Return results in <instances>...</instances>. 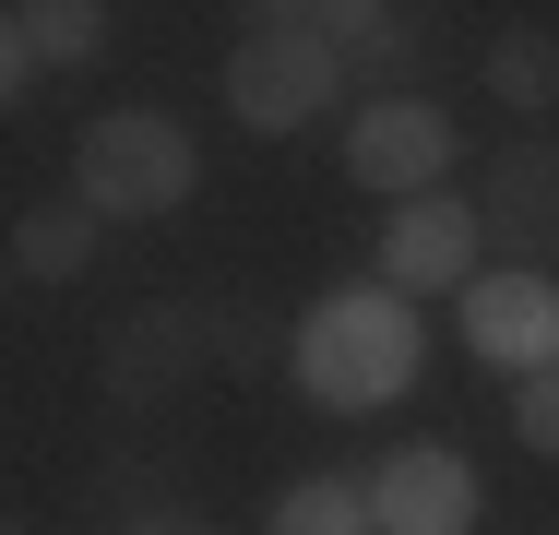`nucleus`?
Instances as JSON below:
<instances>
[{
    "label": "nucleus",
    "instance_id": "4",
    "mask_svg": "<svg viewBox=\"0 0 559 535\" xmlns=\"http://www.w3.org/2000/svg\"><path fill=\"white\" fill-rule=\"evenodd\" d=\"M203 369H215L203 298H143V310H119V321H108V345H96V381H108V405H119V417H155V405H179Z\"/></svg>",
    "mask_w": 559,
    "mask_h": 535
},
{
    "label": "nucleus",
    "instance_id": "10",
    "mask_svg": "<svg viewBox=\"0 0 559 535\" xmlns=\"http://www.w3.org/2000/svg\"><path fill=\"white\" fill-rule=\"evenodd\" d=\"M108 48V12L96 0H12L0 12V96H24L36 72H84Z\"/></svg>",
    "mask_w": 559,
    "mask_h": 535
},
{
    "label": "nucleus",
    "instance_id": "18",
    "mask_svg": "<svg viewBox=\"0 0 559 535\" xmlns=\"http://www.w3.org/2000/svg\"><path fill=\"white\" fill-rule=\"evenodd\" d=\"M0 535H36V524H24V512H12V524H0Z\"/></svg>",
    "mask_w": 559,
    "mask_h": 535
},
{
    "label": "nucleus",
    "instance_id": "2",
    "mask_svg": "<svg viewBox=\"0 0 559 535\" xmlns=\"http://www.w3.org/2000/svg\"><path fill=\"white\" fill-rule=\"evenodd\" d=\"M203 191V143L167 119V107H108L72 155V203L119 214V226H167V214Z\"/></svg>",
    "mask_w": 559,
    "mask_h": 535
},
{
    "label": "nucleus",
    "instance_id": "16",
    "mask_svg": "<svg viewBox=\"0 0 559 535\" xmlns=\"http://www.w3.org/2000/svg\"><path fill=\"white\" fill-rule=\"evenodd\" d=\"M512 440H524L536 464H559V369H536V381L512 393Z\"/></svg>",
    "mask_w": 559,
    "mask_h": 535
},
{
    "label": "nucleus",
    "instance_id": "11",
    "mask_svg": "<svg viewBox=\"0 0 559 535\" xmlns=\"http://www.w3.org/2000/svg\"><path fill=\"white\" fill-rule=\"evenodd\" d=\"M96 203H24L12 214V274L24 286H84V262H96Z\"/></svg>",
    "mask_w": 559,
    "mask_h": 535
},
{
    "label": "nucleus",
    "instance_id": "8",
    "mask_svg": "<svg viewBox=\"0 0 559 535\" xmlns=\"http://www.w3.org/2000/svg\"><path fill=\"white\" fill-rule=\"evenodd\" d=\"M476 464L452 452V440H405V452H381V476H369V524L381 535H464L476 524Z\"/></svg>",
    "mask_w": 559,
    "mask_h": 535
},
{
    "label": "nucleus",
    "instance_id": "9",
    "mask_svg": "<svg viewBox=\"0 0 559 535\" xmlns=\"http://www.w3.org/2000/svg\"><path fill=\"white\" fill-rule=\"evenodd\" d=\"M464 345L500 357V369H559V286L548 274H476L464 286Z\"/></svg>",
    "mask_w": 559,
    "mask_h": 535
},
{
    "label": "nucleus",
    "instance_id": "1",
    "mask_svg": "<svg viewBox=\"0 0 559 535\" xmlns=\"http://www.w3.org/2000/svg\"><path fill=\"white\" fill-rule=\"evenodd\" d=\"M298 381H310L322 417L393 405V393L417 381V321H405V298H393V286H334L322 310L298 321Z\"/></svg>",
    "mask_w": 559,
    "mask_h": 535
},
{
    "label": "nucleus",
    "instance_id": "7",
    "mask_svg": "<svg viewBox=\"0 0 559 535\" xmlns=\"http://www.w3.org/2000/svg\"><path fill=\"white\" fill-rule=\"evenodd\" d=\"M476 250H488V226H476V203H452V191L381 214V286L393 298H464L476 286Z\"/></svg>",
    "mask_w": 559,
    "mask_h": 535
},
{
    "label": "nucleus",
    "instance_id": "13",
    "mask_svg": "<svg viewBox=\"0 0 559 535\" xmlns=\"http://www.w3.org/2000/svg\"><path fill=\"white\" fill-rule=\"evenodd\" d=\"M476 84H488L500 107H524V119H548V107H559V36H548V24H500L488 60H476Z\"/></svg>",
    "mask_w": 559,
    "mask_h": 535
},
{
    "label": "nucleus",
    "instance_id": "3",
    "mask_svg": "<svg viewBox=\"0 0 559 535\" xmlns=\"http://www.w3.org/2000/svg\"><path fill=\"white\" fill-rule=\"evenodd\" d=\"M345 96V48L322 36V12H250V36L226 48V107L274 143V131H310L322 107Z\"/></svg>",
    "mask_w": 559,
    "mask_h": 535
},
{
    "label": "nucleus",
    "instance_id": "15",
    "mask_svg": "<svg viewBox=\"0 0 559 535\" xmlns=\"http://www.w3.org/2000/svg\"><path fill=\"white\" fill-rule=\"evenodd\" d=\"M203 333H215V369H226V381H262V369H274V333L238 310V298H203Z\"/></svg>",
    "mask_w": 559,
    "mask_h": 535
},
{
    "label": "nucleus",
    "instance_id": "14",
    "mask_svg": "<svg viewBox=\"0 0 559 535\" xmlns=\"http://www.w3.org/2000/svg\"><path fill=\"white\" fill-rule=\"evenodd\" d=\"M274 535H381V524H369V488L357 476H298L274 500Z\"/></svg>",
    "mask_w": 559,
    "mask_h": 535
},
{
    "label": "nucleus",
    "instance_id": "12",
    "mask_svg": "<svg viewBox=\"0 0 559 535\" xmlns=\"http://www.w3.org/2000/svg\"><path fill=\"white\" fill-rule=\"evenodd\" d=\"M322 36L345 48V72H357V84H405V72H417V48H429V36H417V12H393V0H334V12H322Z\"/></svg>",
    "mask_w": 559,
    "mask_h": 535
},
{
    "label": "nucleus",
    "instance_id": "6",
    "mask_svg": "<svg viewBox=\"0 0 559 535\" xmlns=\"http://www.w3.org/2000/svg\"><path fill=\"white\" fill-rule=\"evenodd\" d=\"M441 167H452V119L429 96L357 107V131H345V179H357V191H381V203H429Z\"/></svg>",
    "mask_w": 559,
    "mask_h": 535
},
{
    "label": "nucleus",
    "instance_id": "19",
    "mask_svg": "<svg viewBox=\"0 0 559 535\" xmlns=\"http://www.w3.org/2000/svg\"><path fill=\"white\" fill-rule=\"evenodd\" d=\"M536 535H559V524H536Z\"/></svg>",
    "mask_w": 559,
    "mask_h": 535
},
{
    "label": "nucleus",
    "instance_id": "5",
    "mask_svg": "<svg viewBox=\"0 0 559 535\" xmlns=\"http://www.w3.org/2000/svg\"><path fill=\"white\" fill-rule=\"evenodd\" d=\"M476 226H488V250H512V274H548V250H559V131H524V143L488 155Z\"/></svg>",
    "mask_w": 559,
    "mask_h": 535
},
{
    "label": "nucleus",
    "instance_id": "17",
    "mask_svg": "<svg viewBox=\"0 0 559 535\" xmlns=\"http://www.w3.org/2000/svg\"><path fill=\"white\" fill-rule=\"evenodd\" d=\"M119 535H215L203 512H119Z\"/></svg>",
    "mask_w": 559,
    "mask_h": 535
}]
</instances>
